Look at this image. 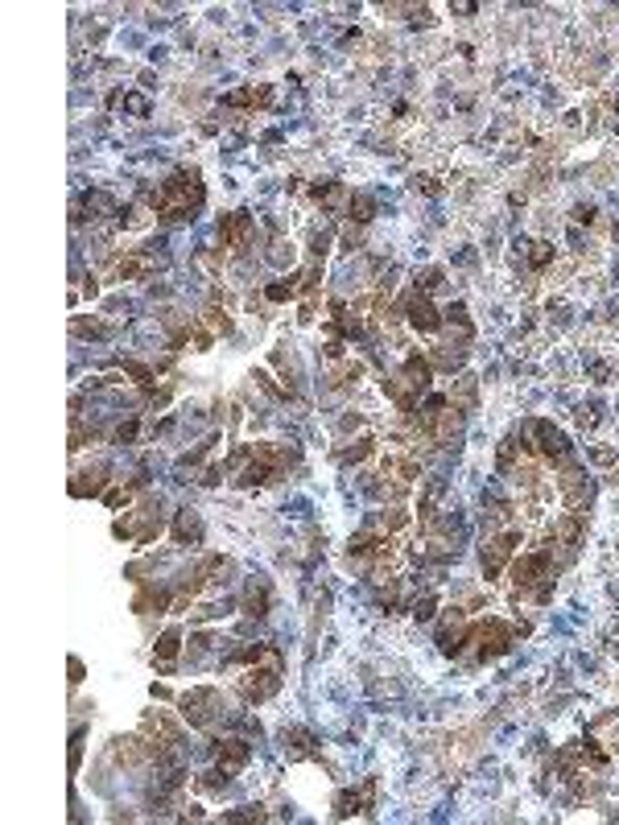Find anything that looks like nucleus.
Listing matches in <instances>:
<instances>
[{
    "label": "nucleus",
    "mask_w": 619,
    "mask_h": 825,
    "mask_svg": "<svg viewBox=\"0 0 619 825\" xmlns=\"http://www.w3.org/2000/svg\"><path fill=\"white\" fill-rule=\"evenodd\" d=\"M248 231H252V219H248V211H235V215H227V219L219 223V236H223V244H244V240H248Z\"/></svg>",
    "instance_id": "obj_9"
},
{
    "label": "nucleus",
    "mask_w": 619,
    "mask_h": 825,
    "mask_svg": "<svg viewBox=\"0 0 619 825\" xmlns=\"http://www.w3.org/2000/svg\"><path fill=\"white\" fill-rule=\"evenodd\" d=\"M281 739H285V751H293V755H306V751H310V743H314L306 731H285Z\"/></svg>",
    "instance_id": "obj_13"
},
{
    "label": "nucleus",
    "mask_w": 619,
    "mask_h": 825,
    "mask_svg": "<svg viewBox=\"0 0 619 825\" xmlns=\"http://www.w3.org/2000/svg\"><path fill=\"white\" fill-rule=\"evenodd\" d=\"M132 437H136V421H128V425L116 429V441H132Z\"/></svg>",
    "instance_id": "obj_18"
},
{
    "label": "nucleus",
    "mask_w": 619,
    "mask_h": 825,
    "mask_svg": "<svg viewBox=\"0 0 619 825\" xmlns=\"http://www.w3.org/2000/svg\"><path fill=\"white\" fill-rule=\"evenodd\" d=\"M475 640L483 644V648H479V656L487 660V656H500V652H504V648L512 644V627H508V623H496V619H492V623H483V627L475 631Z\"/></svg>",
    "instance_id": "obj_4"
},
{
    "label": "nucleus",
    "mask_w": 619,
    "mask_h": 825,
    "mask_svg": "<svg viewBox=\"0 0 619 825\" xmlns=\"http://www.w3.org/2000/svg\"><path fill=\"white\" fill-rule=\"evenodd\" d=\"M533 429H537V437H541V450H545V458H558V462H562V458L570 454V446H566L562 429H554L549 421H537Z\"/></svg>",
    "instance_id": "obj_8"
},
{
    "label": "nucleus",
    "mask_w": 619,
    "mask_h": 825,
    "mask_svg": "<svg viewBox=\"0 0 619 825\" xmlns=\"http://www.w3.org/2000/svg\"><path fill=\"white\" fill-rule=\"evenodd\" d=\"M512 578L516 586H533L537 578H549V553H529L512 565Z\"/></svg>",
    "instance_id": "obj_5"
},
{
    "label": "nucleus",
    "mask_w": 619,
    "mask_h": 825,
    "mask_svg": "<svg viewBox=\"0 0 619 825\" xmlns=\"http://www.w3.org/2000/svg\"><path fill=\"white\" fill-rule=\"evenodd\" d=\"M537 252H533V264L541 269V264H549V244H533Z\"/></svg>",
    "instance_id": "obj_17"
},
{
    "label": "nucleus",
    "mask_w": 619,
    "mask_h": 825,
    "mask_svg": "<svg viewBox=\"0 0 619 825\" xmlns=\"http://www.w3.org/2000/svg\"><path fill=\"white\" fill-rule=\"evenodd\" d=\"M178 648H182V636H178V631H165V636L157 640V656H161V660H174Z\"/></svg>",
    "instance_id": "obj_14"
},
{
    "label": "nucleus",
    "mask_w": 619,
    "mask_h": 825,
    "mask_svg": "<svg viewBox=\"0 0 619 825\" xmlns=\"http://www.w3.org/2000/svg\"><path fill=\"white\" fill-rule=\"evenodd\" d=\"M264 607H269V590H264V586L256 590V582H252L248 594H244V611H248V615H264Z\"/></svg>",
    "instance_id": "obj_11"
},
{
    "label": "nucleus",
    "mask_w": 619,
    "mask_h": 825,
    "mask_svg": "<svg viewBox=\"0 0 619 825\" xmlns=\"http://www.w3.org/2000/svg\"><path fill=\"white\" fill-rule=\"evenodd\" d=\"M512 545H516V532H504V536H496V541H492V549L483 553V570H487V578H496V574H500V565L512 557Z\"/></svg>",
    "instance_id": "obj_6"
},
{
    "label": "nucleus",
    "mask_w": 619,
    "mask_h": 825,
    "mask_svg": "<svg viewBox=\"0 0 619 825\" xmlns=\"http://www.w3.org/2000/svg\"><path fill=\"white\" fill-rule=\"evenodd\" d=\"M202 202V186H198V169H182L178 178H169L157 194H153V211L165 219H186L194 207Z\"/></svg>",
    "instance_id": "obj_1"
},
{
    "label": "nucleus",
    "mask_w": 619,
    "mask_h": 825,
    "mask_svg": "<svg viewBox=\"0 0 619 825\" xmlns=\"http://www.w3.org/2000/svg\"><path fill=\"white\" fill-rule=\"evenodd\" d=\"M174 536H178L182 545H186L190 536H198V520L190 516V508H186V512H178V524H174Z\"/></svg>",
    "instance_id": "obj_12"
},
{
    "label": "nucleus",
    "mask_w": 619,
    "mask_h": 825,
    "mask_svg": "<svg viewBox=\"0 0 619 825\" xmlns=\"http://www.w3.org/2000/svg\"><path fill=\"white\" fill-rule=\"evenodd\" d=\"M277 685H281V665H273V669H252L248 681H244V698H248V702H264V698L277 693Z\"/></svg>",
    "instance_id": "obj_3"
},
{
    "label": "nucleus",
    "mask_w": 619,
    "mask_h": 825,
    "mask_svg": "<svg viewBox=\"0 0 619 825\" xmlns=\"http://www.w3.org/2000/svg\"><path fill=\"white\" fill-rule=\"evenodd\" d=\"M215 706H219V693H215V689H190V693L182 698V714H186L194 727H207L211 714H215Z\"/></svg>",
    "instance_id": "obj_2"
},
{
    "label": "nucleus",
    "mask_w": 619,
    "mask_h": 825,
    "mask_svg": "<svg viewBox=\"0 0 619 825\" xmlns=\"http://www.w3.org/2000/svg\"><path fill=\"white\" fill-rule=\"evenodd\" d=\"M293 293H297V285H289V281L269 285V302H285V297H293Z\"/></svg>",
    "instance_id": "obj_16"
},
{
    "label": "nucleus",
    "mask_w": 619,
    "mask_h": 825,
    "mask_svg": "<svg viewBox=\"0 0 619 825\" xmlns=\"http://www.w3.org/2000/svg\"><path fill=\"white\" fill-rule=\"evenodd\" d=\"M351 215H355V219H372V215H376V198L355 194V198H351Z\"/></svg>",
    "instance_id": "obj_15"
},
{
    "label": "nucleus",
    "mask_w": 619,
    "mask_h": 825,
    "mask_svg": "<svg viewBox=\"0 0 619 825\" xmlns=\"http://www.w3.org/2000/svg\"><path fill=\"white\" fill-rule=\"evenodd\" d=\"M248 755H252V747H248V743H240V739H223V743H219V764H223V772H227V768H240V764H248Z\"/></svg>",
    "instance_id": "obj_10"
},
{
    "label": "nucleus",
    "mask_w": 619,
    "mask_h": 825,
    "mask_svg": "<svg viewBox=\"0 0 619 825\" xmlns=\"http://www.w3.org/2000/svg\"><path fill=\"white\" fill-rule=\"evenodd\" d=\"M409 322H413V326H417V331H426V335H430V331H438V326H442V318H438V310H434V306H430V302H426V297H417V293H413V297H409Z\"/></svg>",
    "instance_id": "obj_7"
}]
</instances>
